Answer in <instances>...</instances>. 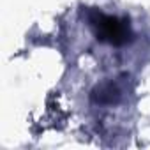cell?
Wrapping results in <instances>:
<instances>
[{
  "label": "cell",
  "instance_id": "obj_1",
  "mask_svg": "<svg viewBox=\"0 0 150 150\" xmlns=\"http://www.w3.org/2000/svg\"><path fill=\"white\" fill-rule=\"evenodd\" d=\"M90 23L96 28L97 39L104 42H110L113 46H122L129 41L131 30L127 21L124 20H118L115 16H108L103 13H94L90 16Z\"/></svg>",
  "mask_w": 150,
  "mask_h": 150
},
{
  "label": "cell",
  "instance_id": "obj_2",
  "mask_svg": "<svg viewBox=\"0 0 150 150\" xmlns=\"http://www.w3.org/2000/svg\"><path fill=\"white\" fill-rule=\"evenodd\" d=\"M118 88L113 85V83H106V85H103V87H99L97 90H94V101H97V103H103V104H106V103H113V101H117L118 99Z\"/></svg>",
  "mask_w": 150,
  "mask_h": 150
}]
</instances>
